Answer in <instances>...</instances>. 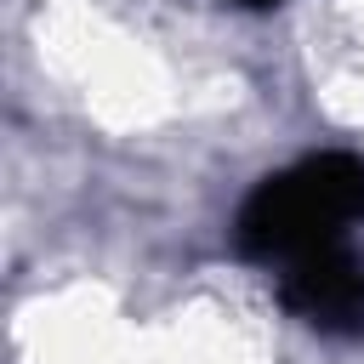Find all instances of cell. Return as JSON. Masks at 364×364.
Listing matches in <instances>:
<instances>
[{
	"mask_svg": "<svg viewBox=\"0 0 364 364\" xmlns=\"http://www.w3.org/2000/svg\"><path fill=\"white\" fill-rule=\"evenodd\" d=\"M364 222V159L358 154H313L239 205L233 250L256 267H290L301 256L336 250L347 228Z\"/></svg>",
	"mask_w": 364,
	"mask_h": 364,
	"instance_id": "1",
	"label": "cell"
},
{
	"mask_svg": "<svg viewBox=\"0 0 364 364\" xmlns=\"http://www.w3.org/2000/svg\"><path fill=\"white\" fill-rule=\"evenodd\" d=\"M279 301L324 336L364 341V262H353L341 245L279 267Z\"/></svg>",
	"mask_w": 364,
	"mask_h": 364,
	"instance_id": "2",
	"label": "cell"
},
{
	"mask_svg": "<svg viewBox=\"0 0 364 364\" xmlns=\"http://www.w3.org/2000/svg\"><path fill=\"white\" fill-rule=\"evenodd\" d=\"M239 6H279V0H239Z\"/></svg>",
	"mask_w": 364,
	"mask_h": 364,
	"instance_id": "3",
	"label": "cell"
}]
</instances>
